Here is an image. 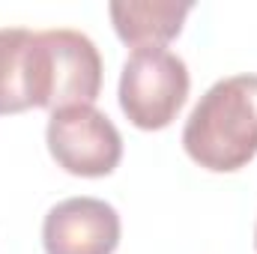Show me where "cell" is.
Listing matches in <instances>:
<instances>
[{"instance_id": "6da1fadb", "label": "cell", "mask_w": 257, "mask_h": 254, "mask_svg": "<svg viewBox=\"0 0 257 254\" xmlns=\"http://www.w3.org/2000/svg\"><path fill=\"white\" fill-rule=\"evenodd\" d=\"M183 147L212 174L245 168L257 156V75L215 81L186 120Z\"/></svg>"}, {"instance_id": "7a4b0ae2", "label": "cell", "mask_w": 257, "mask_h": 254, "mask_svg": "<svg viewBox=\"0 0 257 254\" xmlns=\"http://www.w3.org/2000/svg\"><path fill=\"white\" fill-rule=\"evenodd\" d=\"M102 90V57L90 36L78 30H39L30 48L33 108L60 111L93 105Z\"/></svg>"}, {"instance_id": "3957f363", "label": "cell", "mask_w": 257, "mask_h": 254, "mask_svg": "<svg viewBox=\"0 0 257 254\" xmlns=\"http://www.w3.org/2000/svg\"><path fill=\"white\" fill-rule=\"evenodd\" d=\"M192 78L180 54L168 48H138L120 72V108L144 132L168 129L186 105Z\"/></svg>"}, {"instance_id": "277c9868", "label": "cell", "mask_w": 257, "mask_h": 254, "mask_svg": "<svg viewBox=\"0 0 257 254\" xmlns=\"http://www.w3.org/2000/svg\"><path fill=\"white\" fill-rule=\"evenodd\" d=\"M51 159L72 177H108L123 159V138L96 105L51 111L45 129Z\"/></svg>"}, {"instance_id": "5b68a950", "label": "cell", "mask_w": 257, "mask_h": 254, "mask_svg": "<svg viewBox=\"0 0 257 254\" xmlns=\"http://www.w3.org/2000/svg\"><path fill=\"white\" fill-rule=\"evenodd\" d=\"M45 254H114L120 245V215L99 197H66L42 221Z\"/></svg>"}, {"instance_id": "8992f818", "label": "cell", "mask_w": 257, "mask_h": 254, "mask_svg": "<svg viewBox=\"0 0 257 254\" xmlns=\"http://www.w3.org/2000/svg\"><path fill=\"white\" fill-rule=\"evenodd\" d=\"M117 36L138 48H165L171 39L180 36L186 15L192 12V3H174V0H128L108 6Z\"/></svg>"}, {"instance_id": "52a82bcc", "label": "cell", "mask_w": 257, "mask_h": 254, "mask_svg": "<svg viewBox=\"0 0 257 254\" xmlns=\"http://www.w3.org/2000/svg\"><path fill=\"white\" fill-rule=\"evenodd\" d=\"M30 48H33V30L0 27V117L33 108Z\"/></svg>"}, {"instance_id": "ba28073f", "label": "cell", "mask_w": 257, "mask_h": 254, "mask_svg": "<svg viewBox=\"0 0 257 254\" xmlns=\"http://www.w3.org/2000/svg\"><path fill=\"white\" fill-rule=\"evenodd\" d=\"M254 248H257V227H254Z\"/></svg>"}]
</instances>
